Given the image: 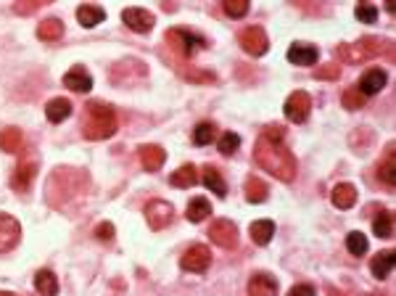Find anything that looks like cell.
<instances>
[{"mask_svg": "<svg viewBox=\"0 0 396 296\" xmlns=\"http://www.w3.org/2000/svg\"><path fill=\"white\" fill-rule=\"evenodd\" d=\"M254 159L264 172H270L277 180H283V183L296 180V170H299L296 157L288 151V146L283 140H270L261 135L257 140V148H254Z\"/></svg>", "mask_w": 396, "mask_h": 296, "instance_id": "obj_1", "label": "cell"}, {"mask_svg": "<svg viewBox=\"0 0 396 296\" xmlns=\"http://www.w3.org/2000/svg\"><path fill=\"white\" fill-rule=\"evenodd\" d=\"M209 264H211V251L204 244L190 246L188 251L180 257V267L188 270V273H207Z\"/></svg>", "mask_w": 396, "mask_h": 296, "instance_id": "obj_9", "label": "cell"}, {"mask_svg": "<svg viewBox=\"0 0 396 296\" xmlns=\"http://www.w3.org/2000/svg\"><path fill=\"white\" fill-rule=\"evenodd\" d=\"M370 296H380V294H370Z\"/></svg>", "mask_w": 396, "mask_h": 296, "instance_id": "obj_45", "label": "cell"}, {"mask_svg": "<svg viewBox=\"0 0 396 296\" xmlns=\"http://www.w3.org/2000/svg\"><path fill=\"white\" fill-rule=\"evenodd\" d=\"M238 146H241V135H235V133H224L220 143H217L220 154H224V157H233L238 151Z\"/></svg>", "mask_w": 396, "mask_h": 296, "instance_id": "obj_34", "label": "cell"}, {"mask_svg": "<svg viewBox=\"0 0 396 296\" xmlns=\"http://www.w3.org/2000/svg\"><path fill=\"white\" fill-rule=\"evenodd\" d=\"M140 161H143V167L148 170V172H159L161 167H164V161H167V151L161 148V146H140Z\"/></svg>", "mask_w": 396, "mask_h": 296, "instance_id": "obj_14", "label": "cell"}, {"mask_svg": "<svg viewBox=\"0 0 396 296\" xmlns=\"http://www.w3.org/2000/svg\"><path fill=\"white\" fill-rule=\"evenodd\" d=\"M286 56H288V61L296 64V67H312V64H317L320 51H317L314 45H310V43H293Z\"/></svg>", "mask_w": 396, "mask_h": 296, "instance_id": "obj_12", "label": "cell"}, {"mask_svg": "<svg viewBox=\"0 0 396 296\" xmlns=\"http://www.w3.org/2000/svg\"><path fill=\"white\" fill-rule=\"evenodd\" d=\"M0 296H14V294H0Z\"/></svg>", "mask_w": 396, "mask_h": 296, "instance_id": "obj_44", "label": "cell"}, {"mask_svg": "<svg viewBox=\"0 0 396 296\" xmlns=\"http://www.w3.org/2000/svg\"><path fill=\"white\" fill-rule=\"evenodd\" d=\"M201 180H204V185H207L209 191L217 193L220 198H224V196H227V183L222 180V172H220L217 167L207 164V167H204V174H201Z\"/></svg>", "mask_w": 396, "mask_h": 296, "instance_id": "obj_21", "label": "cell"}, {"mask_svg": "<svg viewBox=\"0 0 396 296\" xmlns=\"http://www.w3.org/2000/svg\"><path fill=\"white\" fill-rule=\"evenodd\" d=\"M238 43L248 56H264L270 51V40H267V32L261 27H246L238 35Z\"/></svg>", "mask_w": 396, "mask_h": 296, "instance_id": "obj_7", "label": "cell"}, {"mask_svg": "<svg viewBox=\"0 0 396 296\" xmlns=\"http://www.w3.org/2000/svg\"><path fill=\"white\" fill-rule=\"evenodd\" d=\"M77 19H80V24H82L85 30H93V27H98V24L106 19V11L101 5H90V3H85V5L77 8Z\"/></svg>", "mask_w": 396, "mask_h": 296, "instance_id": "obj_20", "label": "cell"}, {"mask_svg": "<svg viewBox=\"0 0 396 296\" xmlns=\"http://www.w3.org/2000/svg\"><path fill=\"white\" fill-rule=\"evenodd\" d=\"M95 238L108 244V241L114 238V225H111V223H101V225L95 227Z\"/></svg>", "mask_w": 396, "mask_h": 296, "instance_id": "obj_38", "label": "cell"}, {"mask_svg": "<svg viewBox=\"0 0 396 296\" xmlns=\"http://www.w3.org/2000/svg\"><path fill=\"white\" fill-rule=\"evenodd\" d=\"M35 291L40 296H56L58 294V278L51 270H40L35 275Z\"/></svg>", "mask_w": 396, "mask_h": 296, "instance_id": "obj_26", "label": "cell"}, {"mask_svg": "<svg viewBox=\"0 0 396 296\" xmlns=\"http://www.w3.org/2000/svg\"><path fill=\"white\" fill-rule=\"evenodd\" d=\"M344 109H349V111H357V109H362L364 106V95H362L357 87H346L344 90Z\"/></svg>", "mask_w": 396, "mask_h": 296, "instance_id": "obj_35", "label": "cell"}, {"mask_svg": "<svg viewBox=\"0 0 396 296\" xmlns=\"http://www.w3.org/2000/svg\"><path fill=\"white\" fill-rule=\"evenodd\" d=\"M224 14L233 19H243L248 14V0H224L222 3Z\"/></svg>", "mask_w": 396, "mask_h": 296, "instance_id": "obj_36", "label": "cell"}, {"mask_svg": "<svg viewBox=\"0 0 396 296\" xmlns=\"http://www.w3.org/2000/svg\"><path fill=\"white\" fill-rule=\"evenodd\" d=\"M209 214H211V204H209L204 196H196V198H190L188 204V223H204Z\"/></svg>", "mask_w": 396, "mask_h": 296, "instance_id": "obj_29", "label": "cell"}, {"mask_svg": "<svg viewBox=\"0 0 396 296\" xmlns=\"http://www.w3.org/2000/svg\"><path fill=\"white\" fill-rule=\"evenodd\" d=\"M330 201L336 209H351L357 204V188L351 183H338L330 193Z\"/></svg>", "mask_w": 396, "mask_h": 296, "instance_id": "obj_17", "label": "cell"}, {"mask_svg": "<svg viewBox=\"0 0 396 296\" xmlns=\"http://www.w3.org/2000/svg\"><path fill=\"white\" fill-rule=\"evenodd\" d=\"M373 233L378 238H394V214L388 209L378 212V217L373 220Z\"/></svg>", "mask_w": 396, "mask_h": 296, "instance_id": "obj_30", "label": "cell"}, {"mask_svg": "<svg viewBox=\"0 0 396 296\" xmlns=\"http://www.w3.org/2000/svg\"><path fill=\"white\" fill-rule=\"evenodd\" d=\"M214 135H217V127L211 122H201L196 124V130H193V143L196 146H209L214 140Z\"/></svg>", "mask_w": 396, "mask_h": 296, "instance_id": "obj_32", "label": "cell"}, {"mask_svg": "<svg viewBox=\"0 0 396 296\" xmlns=\"http://www.w3.org/2000/svg\"><path fill=\"white\" fill-rule=\"evenodd\" d=\"M61 35H64V21H58V19H45L37 27V37L43 43H56Z\"/></svg>", "mask_w": 396, "mask_h": 296, "instance_id": "obj_27", "label": "cell"}, {"mask_svg": "<svg viewBox=\"0 0 396 296\" xmlns=\"http://www.w3.org/2000/svg\"><path fill=\"white\" fill-rule=\"evenodd\" d=\"M338 74H341V67H338V64H327V69L314 71V77H320V80H336Z\"/></svg>", "mask_w": 396, "mask_h": 296, "instance_id": "obj_39", "label": "cell"}, {"mask_svg": "<svg viewBox=\"0 0 396 296\" xmlns=\"http://www.w3.org/2000/svg\"><path fill=\"white\" fill-rule=\"evenodd\" d=\"M380 180L386 185H396V157H394V148H388L386 154V161L380 164Z\"/></svg>", "mask_w": 396, "mask_h": 296, "instance_id": "obj_33", "label": "cell"}, {"mask_svg": "<svg viewBox=\"0 0 396 296\" xmlns=\"http://www.w3.org/2000/svg\"><path fill=\"white\" fill-rule=\"evenodd\" d=\"M21 241V225H19L16 217L0 212V254H8L14 251Z\"/></svg>", "mask_w": 396, "mask_h": 296, "instance_id": "obj_6", "label": "cell"}, {"mask_svg": "<svg viewBox=\"0 0 396 296\" xmlns=\"http://www.w3.org/2000/svg\"><path fill=\"white\" fill-rule=\"evenodd\" d=\"M310 111H312V98L310 93H304V90H296L288 95V101L283 106V114H286V119L293 124H301L310 119Z\"/></svg>", "mask_w": 396, "mask_h": 296, "instance_id": "obj_4", "label": "cell"}, {"mask_svg": "<svg viewBox=\"0 0 396 296\" xmlns=\"http://www.w3.org/2000/svg\"><path fill=\"white\" fill-rule=\"evenodd\" d=\"M327 294H330V296H341V294H336V288H330V286H327Z\"/></svg>", "mask_w": 396, "mask_h": 296, "instance_id": "obj_43", "label": "cell"}, {"mask_svg": "<svg viewBox=\"0 0 396 296\" xmlns=\"http://www.w3.org/2000/svg\"><path fill=\"white\" fill-rule=\"evenodd\" d=\"M172 185L174 188H193L196 183H198V170L193 167V164H183L177 172H172Z\"/></svg>", "mask_w": 396, "mask_h": 296, "instance_id": "obj_28", "label": "cell"}, {"mask_svg": "<svg viewBox=\"0 0 396 296\" xmlns=\"http://www.w3.org/2000/svg\"><path fill=\"white\" fill-rule=\"evenodd\" d=\"M209 238L211 244H217L220 249H235L238 244V227L230 220H214L209 227Z\"/></svg>", "mask_w": 396, "mask_h": 296, "instance_id": "obj_8", "label": "cell"}, {"mask_svg": "<svg viewBox=\"0 0 396 296\" xmlns=\"http://www.w3.org/2000/svg\"><path fill=\"white\" fill-rule=\"evenodd\" d=\"M394 264H396V254H394V251H380V254H375V257H373V262H370V273H373V278L386 280L388 275H391Z\"/></svg>", "mask_w": 396, "mask_h": 296, "instance_id": "obj_18", "label": "cell"}, {"mask_svg": "<svg viewBox=\"0 0 396 296\" xmlns=\"http://www.w3.org/2000/svg\"><path fill=\"white\" fill-rule=\"evenodd\" d=\"M248 233H251V241H254V244L267 246L272 241V236H275V223H272V220H257V223H251Z\"/></svg>", "mask_w": 396, "mask_h": 296, "instance_id": "obj_22", "label": "cell"}, {"mask_svg": "<svg viewBox=\"0 0 396 296\" xmlns=\"http://www.w3.org/2000/svg\"><path fill=\"white\" fill-rule=\"evenodd\" d=\"M167 43L174 45V51L180 53V56H185V58H193L196 53L207 45L204 37L193 35L188 30H170V32H167Z\"/></svg>", "mask_w": 396, "mask_h": 296, "instance_id": "obj_3", "label": "cell"}, {"mask_svg": "<svg viewBox=\"0 0 396 296\" xmlns=\"http://www.w3.org/2000/svg\"><path fill=\"white\" fill-rule=\"evenodd\" d=\"M386 71L383 69H367L364 74H362V80H360V85H357V90H360L362 95L367 98V95H375V93H380L383 87H386Z\"/></svg>", "mask_w": 396, "mask_h": 296, "instance_id": "obj_13", "label": "cell"}, {"mask_svg": "<svg viewBox=\"0 0 396 296\" xmlns=\"http://www.w3.org/2000/svg\"><path fill=\"white\" fill-rule=\"evenodd\" d=\"M346 249H349V254H354V257H362V254H367V236L360 233V230H354V233H349L346 236Z\"/></svg>", "mask_w": 396, "mask_h": 296, "instance_id": "obj_31", "label": "cell"}, {"mask_svg": "<svg viewBox=\"0 0 396 296\" xmlns=\"http://www.w3.org/2000/svg\"><path fill=\"white\" fill-rule=\"evenodd\" d=\"M69 114H71V101H67V98H53V101H48V106H45V117H48V122L53 124L69 119Z\"/></svg>", "mask_w": 396, "mask_h": 296, "instance_id": "obj_23", "label": "cell"}, {"mask_svg": "<svg viewBox=\"0 0 396 296\" xmlns=\"http://www.w3.org/2000/svg\"><path fill=\"white\" fill-rule=\"evenodd\" d=\"M264 138H270V140H283V127L280 124H270L264 133H261Z\"/></svg>", "mask_w": 396, "mask_h": 296, "instance_id": "obj_42", "label": "cell"}, {"mask_svg": "<svg viewBox=\"0 0 396 296\" xmlns=\"http://www.w3.org/2000/svg\"><path fill=\"white\" fill-rule=\"evenodd\" d=\"M117 133V114L108 104L101 101H90L85 106V117H82V135L87 140H104L111 138Z\"/></svg>", "mask_w": 396, "mask_h": 296, "instance_id": "obj_2", "label": "cell"}, {"mask_svg": "<svg viewBox=\"0 0 396 296\" xmlns=\"http://www.w3.org/2000/svg\"><path fill=\"white\" fill-rule=\"evenodd\" d=\"M172 204H167V201H161V198H156L151 201L148 207H145V223L151 230H164V227L172 223Z\"/></svg>", "mask_w": 396, "mask_h": 296, "instance_id": "obj_10", "label": "cell"}, {"mask_svg": "<svg viewBox=\"0 0 396 296\" xmlns=\"http://www.w3.org/2000/svg\"><path fill=\"white\" fill-rule=\"evenodd\" d=\"M354 14H357V19H360L362 24H375V19H378V8H375L373 3H360Z\"/></svg>", "mask_w": 396, "mask_h": 296, "instance_id": "obj_37", "label": "cell"}, {"mask_svg": "<svg viewBox=\"0 0 396 296\" xmlns=\"http://www.w3.org/2000/svg\"><path fill=\"white\" fill-rule=\"evenodd\" d=\"M383 51V43L380 40H373V37H364L360 43H351V45H341L338 48V56L344 61H364V58H373Z\"/></svg>", "mask_w": 396, "mask_h": 296, "instance_id": "obj_5", "label": "cell"}, {"mask_svg": "<svg viewBox=\"0 0 396 296\" xmlns=\"http://www.w3.org/2000/svg\"><path fill=\"white\" fill-rule=\"evenodd\" d=\"M121 21L132 30V32H138V35H145V32H151L156 24V16L154 14H148L145 8H124L121 11Z\"/></svg>", "mask_w": 396, "mask_h": 296, "instance_id": "obj_11", "label": "cell"}, {"mask_svg": "<svg viewBox=\"0 0 396 296\" xmlns=\"http://www.w3.org/2000/svg\"><path fill=\"white\" fill-rule=\"evenodd\" d=\"M64 85L74 90V93H87L93 87V77L85 67H71L67 74H64Z\"/></svg>", "mask_w": 396, "mask_h": 296, "instance_id": "obj_15", "label": "cell"}, {"mask_svg": "<svg viewBox=\"0 0 396 296\" xmlns=\"http://www.w3.org/2000/svg\"><path fill=\"white\" fill-rule=\"evenodd\" d=\"M267 196H270V188H267L264 180H259V177H254V174L246 177V198H248L251 204H264Z\"/></svg>", "mask_w": 396, "mask_h": 296, "instance_id": "obj_24", "label": "cell"}, {"mask_svg": "<svg viewBox=\"0 0 396 296\" xmlns=\"http://www.w3.org/2000/svg\"><path fill=\"white\" fill-rule=\"evenodd\" d=\"M288 296H317V294H314V288H312V286H307V283H299V286H293L291 291H288Z\"/></svg>", "mask_w": 396, "mask_h": 296, "instance_id": "obj_41", "label": "cell"}, {"mask_svg": "<svg viewBox=\"0 0 396 296\" xmlns=\"http://www.w3.org/2000/svg\"><path fill=\"white\" fill-rule=\"evenodd\" d=\"M248 296H277V280L267 273H257L248 280Z\"/></svg>", "mask_w": 396, "mask_h": 296, "instance_id": "obj_16", "label": "cell"}, {"mask_svg": "<svg viewBox=\"0 0 396 296\" xmlns=\"http://www.w3.org/2000/svg\"><path fill=\"white\" fill-rule=\"evenodd\" d=\"M35 177H37V164L27 161V164L16 167V172L11 177V188H14V191H30V185H32Z\"/></svg>", "mask_w": 396, "mask_h": 296, "instance_id": "obj_19", "label": "cell"}, {"mask_svg": "<svg viewBox=\"0 0 396 296\" xmlns=\"http://www.w3.org/2000/svg\"><path fill=\"white\" fill-rule=\"evenodd\" d=\"M40 5H43V3H37V0H30V3H16V5H14V11H16V14H21V16H27V14H35Z\"/></svg>", "mask_w": 396, "mask_h": 296, "instance_id": "obj_40", "label": "cell"}, {"mask_svg": "<svg viewBox=\"0 0 396 296\" xmlns=\"http://www.w3.org/2000/svg\"><path fill=\"white\" fill-rule=\"evenodd\" d=\"M21 130L19 127H5V130H0V151H5V154H19L21 151Z\"/></svg>", "mask_w": 396, "mask_h": 296, "instance_id": "obj_25", "label": "cell"}]
</instances>
